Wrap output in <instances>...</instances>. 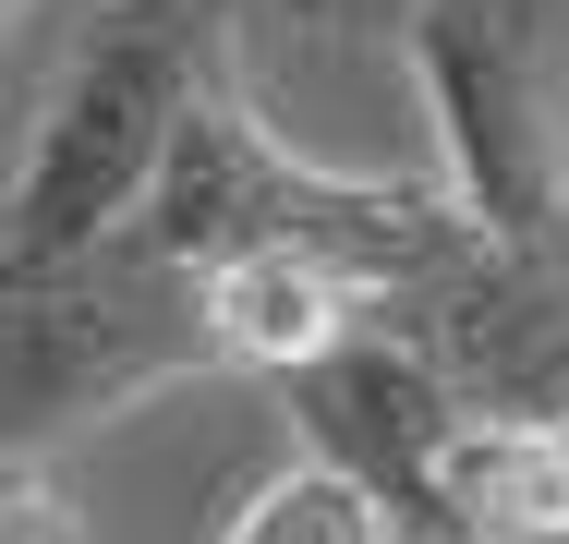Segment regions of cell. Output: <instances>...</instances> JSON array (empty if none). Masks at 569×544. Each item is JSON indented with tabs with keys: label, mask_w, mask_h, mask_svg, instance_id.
<instances>
[{
	"label": "cell",
	"mask_w": 569,
	"mask_h": 544,
	"mask_svg": "<svg viewBox=\"0 0 569 544\" xmlns=\"http://www.w3.org/2000/svg\"><path fill=\"white\" fill-rule=\"evenodd\" d=\"M133 230L170 242V254H194V266L254 254V242L340 254L376 303L425 291L437 266H460V254L485 242V218H472L460 182H376V170H316V158H291L279 121H267L254 85H242V61L194 98V121H182V145H170V170H158V194H146Z\"/></svg>",
	"instance_id": "cell-1"
},
{
	"label": "cell",
	"mask_w": 569,
	"mask_h": 544,
	"mask_svg": "<svg viewBox=\"0 0 569 544\" xmlns=\"http://www.w3.org/2000/svg\"><path fill=\"white\" fill-rule=\"evenodd\" d=\"M242 12L254 0H110L86 24L73 73L24 121L0 266H61V254H86V242H110V230L146 218L194 98L242 61Z\"/></svg>",
	"instance_id": "cell-2"
},
{
	"label": "cell",
	"mask_w": 569,
	"mask_h": 544,
	"mask_svg": "<svg viewBox=\"0 0 569 544\" xmlns=\"http://www.w3.org/2000/svg\"><path fill=\"white\" fill-rule=\"evenodd\" d=\"M0 303H12V460H61L73 424H110L230 363L207 266L146 230H110L61 266H0Z\"/></svg>",
	"instance_id": "cell-3"
},
{
	"label": "cell",
	"mask_w": 569,
	"mask_h": 544,
	"mask_svg": "<svg viewBox=\"0 0 569 544\" xmlns=\"http://www.w3.org/2000/svg\"><path fill=\"white\" fill-rule=\"evenodd\" d=\"M449 182L497 242H569V0H400Z\"/></svg>",
	"instance_id": "cell-4"
},
{
	"label": "cell",
	"mask_w": 569,
	"mask_h": 544,
	"mask_svg": "<svg viewBox=\"0 0 569 544\" xmlns=\"http://www.w3.org/2000/svg\"><path fill=\"white\" fill-rule=\"evenodd\" d=\"M412 326L472 412H521V424H569V242H472L425 291L376 303Z\"/></svg>",
	"instance_id": "cell-5"
},
{
	"label": "cell",
	"mask_w": 569,
	"mask_h": 544,
	"mask_svg": "<svg viewBox=\"0 0 569 544\" xmlns=\"http://www.w3.org/2000/svg\"><path fill=\"white\" fill-rule=\"evenodd\" d=\"M207 315H219V351L242 375H303L328 363L351 326H376V291L351 279L340 254H291V242H254V254H219L207 266Z\"/></svg>",
	"instance_id": "cell-6"
},
{
	"label": "cell",
	"mask_w": 569,
	"mask_h": 544,
	"mask_svg": "<svg viewBox=\"0 0 569 544\" xmlns=\"http://www.w3.org/2000/svg\"><path fill=\"white\" fill-rule=\"evenodd\" d=\"M219 544H425L363 472H340L328 447H303V460H279L242 508L219 521Z\"/></svg>",
	"instance_id": "cell-7"
},
{
	"label": "cell",
	"mask_w": 569,
	"mask_h": 544,
	"mask_svg": "<svg viewBox=\"0 0 569 544\" xmlns=\"http://www.w3.org/2000/svg\"><path fill=\"white\" fill-rule=\"evenodd\" d=\"M0 544H86L73 508H61V484H49V460H12V484H0Z\"/></svg>",
	"instance_id": "cell-8"
}]
</instances>
